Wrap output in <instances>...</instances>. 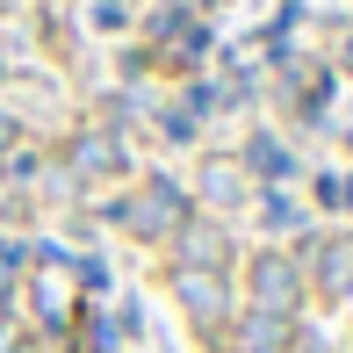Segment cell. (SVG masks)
I'll use <instances>...</instances> for the list:
<instances>
[{"mask_svg": "<svg viewBox=\"0 0 353 353\" xmlns=\"http://www.w3.org/2000/svg\"><path fill=\"white\" fill-rule=\"evenodd\" d=\"M116 223H130L137 238H181L188 223H195V202H188L166 173H152L130 202H116Z\"/></svg>", "mask_w": 353, "mask_h": 353, "instance_id": "1", "label": "cell"}, {"mask_svg": "<svg viewBox=\"0 0 353 353\" xmlns=\"http://www.w3.org/2000/svg\"><path fill=\"white\" fill-rule=\"evenodd\" d=\"M245 288H252V310H260V317H296L303 296H310V274H303L288 252H252Z\"/></svg>", "mask_w": 353, "mask_h": 353, "instance_id": "2", "label": "cell"}, {"mask_svg": "<svg viewBox=\"0 0 353 353\" xmlns=\"http://www.w3.org/2000/svg\"><path fill=\"white\" fill-rule=\"evenodd\" d=\"M173 296H181V310L195 317L202 332H216L223 317H231V274H216V267H181L173 260Z\"/></svg>", "mask_w": 353, "mask_h": 353, "instance_id": "3", "label": "cell"}, {"mask_svg": "<svg viewBox=\"0 0 353 353\" xmlns=\"http://www.w3.org/2000/svg\"><path fill=\"white\" fill-rule=\"evenodd\" d=\"M65 166H72V181H116V173H130V152H123L116 130H79L65 144Z\"/></svg>", "mask_w": 353, "mask_h": 353, "instance_id": "4", "label": "cell"}, {"mask_svg": "<svg viewBox=\"0 0 353 353\" xmlns=\"http://www.w3.org/2000/svg\"><path fill=\"white\" fill-rule=\"evenodd\" d=\"M231 353H303V332H296V317H260L252 310L231 332Z\"/></svg>", "mask_w": 353, "mask_h": 353, "instance_id": "5", "label": "cell"}, {"mask_svg": "<svg viewBox=\"0 0 353 353\" xmlns=\"http://www.w3.org/2000/svg\"><path fill=\"white\" fill-rule=\"evenodd\" d=\"M317 296H325V303L353 296V231H339V238L317 245Z\"/></svg>", "mask_w": 353, "mask_h": 353, "instance_id": "6", "label": "cell"}, {"mask_svg": "<svg viewBox=\"0 0 353 353\" xmlns=\"http://www.w3.org/2000/svg\"><path fill=\"white\" fill-rule=\"evenodd\" d=\"M223 260H231V238H223L216 231V223H188V231H181V267H216V274H223Z\"/></svg>", "mask_w": 353, "mask_h": 353, "instance_id": "7", "label": "cell"}, {"mask_svg": "<svg viewBox=\"0 0 353 353\" xmlns=\"http://www.w3.org/2000/svg\"><path fill=\"white\" fill-rule=\"evenodd\" d=\"M202 195L210 202H238L245 195V166H238V159H210V166H202Z\"/></svg>", "mask_w": 353, "mask_h": 353, "instance_id": "8", "label": "cell"}, {"mask_svg": "<svg viewBox=\"0 0 353 353\" xmlns=\"http://www.w3.org/2000/svg\"><path fill=\"white\" fill-rule=\"evenodd\" d=\"M37 310H43V325H72V288H65V274H43L37 281Z\"/></svg>", "mask_w": 353, "mask_h": 353, "instance_id": "9", "label": "cell"}, {"mask_svg": "<svg viewBox=\"0 0 353 353\" xmlns=\"http://www.w3.org/2000/svg\"><path fill=\"white\" fill-rule=\"evenodd\" d=\"M245 166H260V173H288V152H281V144H252Z\"/></svg>", "mask_w": 353, "mask_h": 353, "instance_id": "10", "label": "cell"}, {"mask_svg": "<svg viewBox=\"0 0 353 353\" xmlns=\"http://www.w3.org/2000/svg\"><path fill=\"white\" fill-rule=\"evenodd\" d=\"M8 303H14V274H8V260H0V317H8Z\"/></svg>", "mask_w": 353, "mask_h": 353, "instance_id": "11", "label": "cell"}, {"mask_svg": "<svg viewBox=\"0 0 353 353\" xmlns=\"http://www.w3.org/2000/svg\"><path fill=\"white\" fill-rule=\"evenodd\" d=\"M8 144H14V123L0 116V166H8Z\"/></svg>", "mask_w": 353, "mask_h": 353, "instance_id": "12", "label": "cell"}, {"mask_svg": "<svg viewBox=\"0 0 353 353\" xmlns=\"http://www.w3.org/2000/svg\"><path fill=\"white\" fill-rule=\"evenodd\" d=\"M346 65H353V43H346Z\"/></svg>", "mask_w": 353, "mask_h": 353, "instance_id": "13", "label": "cell"}, {"mask_svg": "<svg viewBox=\"0 0 353 353\" xmlns=\"http://www.w3.org/2000/svg\"><path fill=\"white\" fill-rule=\"evenodd\" d=\"M339 202H353V188H346V195H339Z\"/></svg>", "mask_w": 353, "mask_h": 353, "instance_id": "14", "label": "cell"}]
</instances>
